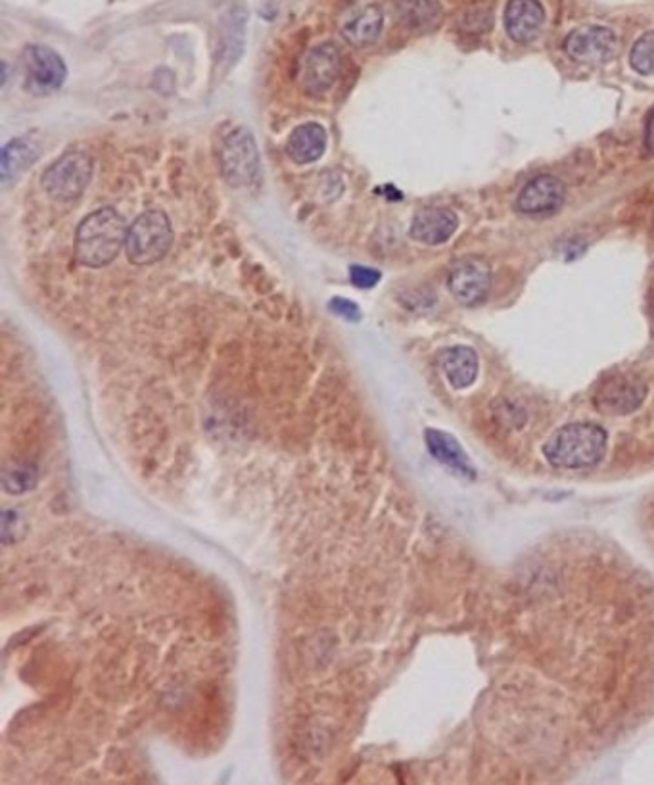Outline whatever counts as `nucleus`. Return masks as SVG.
Masks as SVG:
<instances>
[{
    "mask_svg": "<svg viewBox=\"0 0 654 785\" xmlns=\"http://www.w3.org/2000/svg\"><path fill=\"white\" fill-rule=\"evenodd\" d=\"M608 434L597 423H568L543 446L549 465L566 471H580L599 465L607 455Z\"/></svg>",
    "mask_w": 654,
    "mask_h": 785,
    "instance_id": "nucleus-1",
    "label": "nucleus"
},
{
    "mask_svg": "<svg viewBox=\"0 0 654 785\" xmlns=\"http://www.w3.org/2000/svg\"><path fill=\"white\" fill-rule=\"evenodd\" d=\"M127 227L112 208L87 215L75 233V258L87 267H104L114 262L125 248Z\"/></svg>",
    "mask_w": 654,
    "mask_h": 785,
    "instance_id": "nucleus-2",
    "label": "nucleus"
},
{
    "mask_svg": "<svg viewBox=\"0 0 654 785\" xmlns=\"http://www.w3.org/2000/svg\"><path fill=\"white\" fill-rule=\"evenodd\" d=\"M173 244V229L169 217L160 210H150L127 229L125 254L135 265H152L164 260Z\"/></svg>",
    "mask_w": 654,
    "mask_h": 785,
    "instance_id": "nucleus-3",
    "label": "nucleus"
},
{
    "mask_svg": "<svg viewBox=\"0 0 654 785\" xmlns=\"http://www.w3.org/2000/svg\"><path fill=\"white\" fill-rule=\"evenodd\" d=\"M221 173L233 187H246L259 173V152L252 133L246 127L231 131L219 146Z\"/></svg>",
    "mask_w": 654,
    "mask_h": 785,
    "instance_id": "nucleus-4",
    "label": "nucleus"
},
{
    "mask_svg": "<svg viewBox=\"0 0 654 785\" xmlns=\"http://www.w3.org/2000/svg\"><path fill=\"white\" fill-rule=\"evenodd\" d=\"M93 179V160L83 152H68L48 167L43 187L50 198L70 202L79 198Z\"/></svg>",
    "mask_w": 654,
    "mask_h": 785,
    "instance_id": "nucleus-5",
    "label": "nucleus"
},
{
    "mask_svg": "<svg viewBox=\"0 0 654 785\" xmlns=\"http://www.w3.org/2000/svg\"><path fill=\"white\" fill-rule=\"evenodd\" d=\"M649 394L647 382L631 373H616L601 382L593 392V405L597 411L622 417L637 411Z\"/></svg>",
    "mask_w": 654,
    "mask_h": 785,
    "instance_id": "nucleus-6",
    "label": "nucleus"
},
{
    "mask_svg": "<svg viewBox=\"0 0 654 785\" xmlns=\"http://www.w3.org/2000/svg\"><path fill=\"white\" fill-rule=\"evenodd\" d=\"M620 47L618 35L605 25H582L564 39V52L589 66L610 62Z\"/></svg>",
    "mask_w": 654,
    "mask_h": 785,
    "instance_id": "nucleus-7",
    "label": "nucleus"
},
{
    "mask_svg": "<svg viewBox=\"0 0 654 785\" xmlns=\"http://www.w3.org/2000/svg\"><path fill=\"white\" fill-rule=\"evenodd\" d=\"M25 85L33 95H48L58 91L66 81V64L52 48L29 45L22 54Z\"/></svg>",
    "mask_w": 654,
    "mask_h": 785,
    "instance_id": "nucleus-8",
    "label": "nucleus"
},
{
    "mask_svg": "<svg viewBox=\"0 0 654 785\" xmlns=\"http://www.w3.org/2000/svg\"><path fill=\"white\" fill-rule=\"evenodd\" d=\"M449 292L463 306H476L490 294L491 269L480 258H463L453 263L447 279Z\"/></svg>",
    "mask_w": 654,
    "mask_h": 785,
    "instance_id": "nucleus-9",
    "label": "nucleus"
},
{
    "mask_svg": "<svg viewBox=\"0 0 654 785\" xmlns=\"http://www.w3.org/2000/svg\"><path fill=\"white\" fill-rule=\"evenodd\" d=\"M340 72V52L332 43L313 48L305 56L300 83L307 95L321 96L334 85Z\"/></svg>",
    "mask_w": 654,
    "mask_h": 785,
    "instance_id": "nucleus-10",
    "label": "nucleus"
},
{
    "mask_svg": "<svg viewBox=\"0 0 654 785\" xmlns=\"http://www.w3.org/2000/svg\"><path fill=\"white\" fill-rule=\"evenodd\" d=\"M564 185L553 175H539L532 179L518 194L516 208L526 215H541L557 212L564 202Z\"/></svg>",
    "mask_w": 654,
    "mask_h": 785,
    "instance_id": "nucleus-11",
    "label": "nucleus"
},
{
    "mask_svg": "<svg viewBox=\"0 0 654 785\" xmlns=\"http://www.w3.org/2000/svg\"><path fill=\"white\" fill-rule=\"evenodd\" d=\"M545 24V10L539 0H509L505 8V29L516 43H530Z\"/></svg>",
    "mask_w": 654,
    "mask_h": 785,
    "instance_id": "nucleus-12",
    "label": "nucleus"
},
{
    "mask_svg": "<svg viewBox=\"0 0 654 785\" xmlns=\"http://www.w3.org/2000/svg\"><path fill=\"white\" fill-rule=\"evenodd\" d=\"M459 219L447 208H424L415 215L411 225V237L428 246L444 244L455 235Z\"/></svg>",
    "mask_w": 654,
    "mask_h": 785,
    "instance_id": "nucleus-13",
    "label": "nucleus"
},
{
    "mask_svg": "<svg viewBox=\"0 0 654 785\" xmlns=\"http://www.w3.org/2000/svg\"><path fill=\"white\" fill-rule=\"evenodd\" d=\"M384 25V12L378 4H367L346 20L340 31L351 47L365 48L376 43Z\"/></svg>",
    "mask_w": 654,
    "mask_h": 785,
    "instance_id": "nucleus-14",
    "label": "nucleus"
},
{
    "mask_svg": "<svg viewBox=\"0 0 654 785\" xmlns=\"http://www.w3.org/2000/svg\"><path fill=\"white\" fill-rule=\"evenodd\" d=\"M424 440H426L428 452L432 453L434 459H438L442 465L461 473V475L474 478L476 471L470 463V457L463 450V446L457 442V438H453L444 430L428 429L424 434Z\"/></svg>",
    "mask_w": 654,
    "mask_h": 785,
    "instance_id": "nucleus-15",
    "label": "nucleus"
},
{
    "mask_svg": "<svg viewBox=\"0 0 654 785\" xmlns=\"http://www.w3.org/2000/svg\"><path fill=\"white\" fill-rule=\"evenodd\" d=\"M327 150V131L319 123H304L296 127L286 144L288 156L296 164H311Z\"/></svg>",
    "mask_w": 654,
    "mask_h": 785,
    "instance_id": "nucleus-16",
    "label": "nucleus"
},
{
    "mask_svg": "<svg viewBox=\"0 0 654 785\" xmlns=\"http://www.w3.org/2000/svg\"><path fill=\"white\" fill-rule=\"evenodd\" d=\"M438 361L445 379L457 390L468 388L478 377V356L468 346L447 348L440 354Z\"/></svg>",
    "mask_w": 654,
    "mask_h": 785,
    "instance_id": "nucleus-17",
    "label": "nucleus"
},
{
    "mask_svg": "<svg viewBox=\"0 0 654 785\" xmlns=\"http://www.w3.org/2000/svg\"><path fill=\"white\" fill-rule=\"evenodd\" d=\"M41 148L33 141L27 139H16L4 146L2 150V179L8 181L16 175H20L24 169L31 166L39 158Z\"/></svg>",
    "mask_w": 654,
    "mask_h": 785,
    "instance_id": "nucleus-18",
    "label": "nucleus"
},
{
    "mask_svg": "<svg viewBox=\"0 0 654 785\" xmlns=\"http://www.w3.org/2000/svg\"><path fill=\"white\" fill-rule=\"evenodd\" d=\"M399 18L411 29H430L440 22L442 10L434 0H398Z\"/></svg>",
    "mask_w": 654,
    "mask_h": 785,
    "instance_id": "nucleus-19",
    "label": "nucleus"
},
{
    "mask_svg": "<svg viewBox=\"0 0 654 785\" xmlns=\"http://www.w3.org/2000/svg\"><path fill=\"white\" fill-rule=\"evenodd\" d=\"M37 469L33 465L14 463L2 471V488L12 496H22L37 486Z\"/></svg>",
    "mask_w": 654,
    "mask_h": 785,
    "instance_id": "nucleus-20",
    "label": "nucleus"
},
{
    "mask_svg": "<svg viewBox=\"0 0 654 785\" xmlns=\"http://www.w3.org/2000/svg\"><path fill=\"white\" fill-rule=\"evenodd\" d=\"M631 68L641 75H654V31L641 35L630 52Z\"/></svg>",
    "mask_w": 654,
    "mask_h": 785,
    "instance_id": "nucleus-21",
    "label": "nucleus"
},
{
    "mask_svg": "<svg viewBox=\"0 0 654 785\" xmlns=\"http://www.w3.org/2000/svg\"><path fill=\"white\" fill-rule=\"evenodd\" d=\"M25 530H27V526H25L24 517L18 511H10V509L2 511V542H4V546L22 540Z\"/></svg>",
    "mask_w": 654,
    "mask_h": 785,
    "instance_id": "nucleus-22",
    "label": "nucleus"
},
{
    "mask_svg": "<svg viewBox=\"0 0 654 785\" xmlns=\"http://www.w3.org/2000/svg\"><path fill=\"white\" fill-rule=\"evenodd\" d=\"M351 283L359 288H373L378 281H380V273L371 267H363V265H351L350 267Z\"/></svg>",
    "mask_w": 654,
    "mask_h": 785,
    "instance_id": "nucleus-23",
    "label": "nucleus"
},
{
    "mask_svg": "<svg viewBox=\"0 0 654 785\" xmlns=\"http://www.w3.org/2000/svg\"><path fill=\"white\" fill-rule=\"evenodd\" d=\"M328 308H330L332 313H336V315H340V317H344V319H348V321H359V319H361V310H359V306L353 304L351 300H346V298H334V300H330Z\"/></svg>",
    "mask_w": 654,
    "mask_h": 785,
    "instance_id": "nucleus-24",
    "label": "nucleus"
},
{
    "mask_svg": "<svg viewBox=\"0 0 654 785\" xmlns=\"http://www.w3.org/2000/svg\"><path fill=\"white\" fill-rule=\"evenodd\" d=\"M645 143H647V148L651 150L654 154V114L649 119V125H647V135H645Z\"/></svg>",
    "mask_w": 654,
    "mask_h": 785,
    "instance_id": "nucleus-25",
    "label": "nucleus"
}]
</instances>
